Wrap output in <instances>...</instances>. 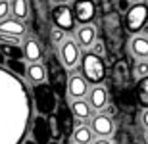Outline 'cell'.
<instances>
[{
  "instance_id": "obj_1",
  "label": "cell",
  "mask_w": 148,
  "mask_h": 144,
  "mask_svg": "<svg viewBox=\"0 0 148 144\" xmlns=\"http://www.w3.org/2000/svg\"><path fill=\"white\" fill-rule=\"evenodd\" d=\"M46 73H48V85L52 87V90L58 94V98H64L67 92V85H69L66 66L60 63L56 56H48L46 58Z\"/></svg>"
},
{
  "instance_id": "obj_2",
  "label": "cell",
  "mask_w": 148,
  "mask_h": 144,
  "mask_svg": "<svg viewBox=\"0 0 148 144\" xmlns=\"http://www.w3.org/2000/svg\"><path fill=\"white\" fill-rule=\"evenodd\" d=\"M81 71L83 77L92 85H102L106 79V63L102 56H96L94 52H87L81 58Z\"/></svg>"
},
{
  "instance_id": "obj_3",
  "label": "cell",
  "mask_w": 148,
  "mask_h": 144,
  "mask_svg": "<svg viewBox=\"0 0 148 144\" xmlns=\"http://www.w3.org/2000/svg\"><path fill=\"white\" fill-rule=\"evenodd\" d=\"M35 106H37V111L44 117H52L56 115V110H58V94H56L50 85H37L35 87Z\"/></svg>"
},
{
  "instance_id": "obj_4",
  "label": "cell",
  "mask_w": 148,
  "mask_h": 144,
  "mask_svg": "<svg viewBox=\"0 0 148 144\" xmlns=\"http://www.w3.org/2000/svg\"><path fill=\"white\" fill-rule=\"evenodd\" d=\"M146 21H148V4L140 2V4L129 6V10L125 12V27L129 33H138L146 25Z\"/></svg>"
},
{
  "instance_id": "obj_5",
  "label": "cell",
  "mask_w": 148,
  "mask_h": 144,
  "mask_svg": "<svg viewBox=\"0 0 148 144\" xmlns=\"http://www.w3.org/2000/svg\"><path fill=\"white\" fill-rule=\"evenodd\" d=\"M52 23L62 31H71L75 27V14L69 6H54L52 8Z\"/></svg>"
},
{
  "instance_id": "obj_6",
  "label": "cell",
  "mask_w": 148,
  "mask_h": 144,
  "mask_svg": "<svg viewBox=\"0 0 148 144\" xmlns=\"http://www.w3.org/2000/svg\"><path fill=\"white\" fill-rule=\"evenodd\" d=\"M81 46H79V42L73 39H67L64 44L60 46V60L62 63L67 67V69H73V67L79 63V60H81Z\"/></svg>"
},
{
  "instance_id": "obj_7",
  "label": "cell",
  "mask_w": 148,
  "mask_h": 144,
  "mask_svg": "<svg viewBox=\"0 0 148 144\" xmlns=\"http://www.w3.org/2000/svg\"><path fill=\"white\" fill-rule=\"evenodd\" d=\"M73 14H75V21L79 25H88L96 16V2L94 0H75Z\"/></svg>"
},
{
  "instance_id": "obj_8",
  "label": "cell",
  "mask_w": 148,
  "mask_h": 144,
  "mask_svg": "<svg viewBox=\"0 0 148 144\" xmlns=\"http://www.w3.org/2000/svg\"><path fill=\"white\" fill-rule=\"evenodd\" d=\"M33 136L37 144H50L52 142V125H50V119L44 115H37V119L33 121Z\"/></svg>"
},
{
  "instance_id": "obj_9",
  "label": "cell",
  "mask_w": 148,
  "mask_h": 144,
  "mask_svg": "<svg viewBox=\"0 0 148 144\" xmlns=\"http://www.w3.org/2000/svg\"><path fill=\"white\" fill-rule=\"evenodd\" d=\"M90 129L92 133L98 136V139H108L114 134V121L110 119V115H104V113H96L90 119Z\"/></svg>"
},
{
  "instance_id": "obj_10",
  "label": "cell",
  "mask_w": 148,
  "mask_h": 144,
  "mask_svg": "<svg viewBox=\"0 0 148 144\" xmlns=\"http://www.w3.org/2000/svg\"><path fill=\"white\" fill-rule=\"evenodd\" d=\"M88 85H87V79L81 77V75H71L69 77V85H67V92L73 100H79V98H85L88 96Z\"/></svg>"
},
{
  "instance_id": "obj_11",
  "label": "cell",
  "mask_w": 148,
  "mask_h": 144,
  "mask_svg": "<svg viewBox=\"0 0 148 144\" xmlns=\"http://www.w3.org/2000/svg\"><path fill=\"white\" fill-rule=\"evenodd\" d=\"M88 104L92 106V110L102 111L108 106V90L102 85H94L92 89L88 90Z\"/></svg>"
},
{
  "instance_id": "obj_12",
  "label": "cell",
  "mask_w": 148,
  "mask_h": 144,
  "mask_svg": "<svg viewBox=\"0 0 148 144\" xmlns=\"http://www.w3.org/2000/svg\"><path fill=\"white\" fill-rule=\"evenodd\" d=\"M75 40L83 48L94 46V42H96V27L90 25V23L88 25H79V29H77V33H75Z\"/></svg>"
},
{
  "instance_id": "obj_13",
  "label": "cell",
  "mask_w": 148,
  "mask_h": 144,
  "mask_svg": "<svg viewBox=\"0 0 148 144\" xmlns=\"http://www.w3.org/2000/svg\"><path fill=\"white\" fill-rule=\"evenodd\" d=\"M0 33L2 35H14V37H25L27 35V27L25 23L19 21V19H14V17H8L4 21H0Z\"/></svg>"
},
{
  "instance_id": "obj_14",
  "label": "cell",
  "mask_w": 148,
  "mask_h": 144,
  "mask_svg": "<svg viewBox=\"0 0 148 144\" xmlns=\"http://www.w3.org/2000/svg\"><path fill=\"white\" fill-rule=\"evenodd\" d=\"M23 50H25V58H27L31 63H38V60L42 58V44H40L37 39H33V37L25 39Z\"/></svg>"
},
{
  "instance_id": "obj_15",
  "label": "cell",
  "mask_w": 148,
  "mask_h": 144,
  "mask_svg": "<svg viewBox=\"0 0 148 144\" xmlns=\"http://www.w3.org/2000/svg\"><path fill=\"white\" fill-rule=\"evenodd\" d=\"M58 123H60V129H62V134L64 136H67V134H73V111L71 110H67L66 106H62L60 110H58Z\"/></svg>"
},
{
  "instance_id": "obj_16",
  "label": "cell",
  "mask_w": 148,
  "mask_h": 144,
  "mask_svg": "<svg viewBox=\"0 0 148 144\" xmlns=\"http://www.w3.org/2000/svg\"><path fill=\"white\" fill-rule=\"evenodd\" d=\"M71 111L75 119H92V106L88 104V100L85 98H79V100H73L71 102Z\"/></svg>"
},
{
  "instance_id": "obj_17",
  "label": "cell",
  "mask_w": 148,
  "mask_h": 144,
  "mask_svg": "<svg viewBox=\"0 0 148 144\" xmlns=\"http://www.w3.org/2000/svg\"><path fill=\"white\" fill-rule=\"evenodd\" d=\"M131 52L138 60H148V37H133L131 40Z\"/></svg>"
},
{
  "instance_id": "obj_18",
  "label": "cell",
  "mask_w": 148,
  "mask_h": 144,
  "mask_svg": "<svg viewBox=\"0 0 148 144\" xmlns=\"http://www.w3.org/2000/svg\"><path fill=\"white\" fill-rule=\"evenodd\" d=\"M27 79L37 87V85H42L44 79H48V73H46V67L40 66V63H29L27 66Z\"/></svg>"
},
{
  "instance_id": "obj_19",
  "label": "cell",
  "mask_w": 148,
  "mask_h": 144,
  "mask_svg": "<svg viewBox=\"0 0 148 144\" xmlns=\"http://www.w3.org/2000/svg\"><path fill=\"white\" fill-rule=\"evenodd\" d=\"M0 52L6 60H23L25 58V50L19 44H12V42H0Z\"/></svg>"
},
{
  "instance_id": "obj_20",
  "label": "cell",
  "mask_w": 148,
  "mask_h": 144,
  "mask_svg": "<svg viewBox=\"0 0 148 144\" xmlns=\"http://www.w3.org/2000/svg\"><path fill=\"white\" fill-rule=\"evenodd\" d=\"M12 17L14 19H19V21H25L31 14V8H29V0H12Z\"/></svg>"
},
{
  "instance_id": "obj_21",
  "label": "cell",
  "mask_w": 148,
  "mask_h": 144,
  "mask_svg": "<svg viewBox=\"0 0 148 144\" xmlns=\"http://www.w3.org/2000/svg\"><path fill=\"white\" fill-rule=\"evenodd\" d=\"M94 133L90 127H85V125H79V127H75V131H73L71 139H73V144H92L94 142Z\"/></svg>"
},
{
  "instance_id": "obj_22",
  "label": "cell",
  "mask_w": 148,
  "mask_h": 144,
  "mask_svg": "<svg viewBox=\"0 0 148 144\" xmlns=\"http://www.w3.org/2000/svg\"><path fill=\"white\" fill-rule=\"evenodd\" d=\"M137 100L144 110H148V77L140 79L137 85Z\"/></svg>"
},
{
  "instance_id": "obj_23",
  "label": "cell",
  "mask_w": 148,
  "mask_h": 144,
  "mask_svg": "<svg viewBox=\"0 0 148 144\" xmlns=\"http://www.w3.org/2000/svg\"><path fill=\"white\" fill-rule=\"evenodd\" d=\"M6 66L16 75H27V66L23 63V60H6Z\"/></svg>"
},
{
  "instance_id": "obj_24",
  "label": "cell",
  "mask_w": 148,
  "mask_h": 144,
  "mask_svg": "<svg viewBox=\"0 0 148 144\" xmlns=\"http://www.w3.org/2000/svg\"><path fill=\"white\" fill-rule=\"evenodd\" d=\"M66 31H62V29L58 27H52V31H50V42L54 46H62L64 42H66Z\"/></svg>"
},
{
  "instance_id": "obj_25",
  "label": "cell",
  "mask_w": 148,
  "mask_h": 144,
  "mask_svg": "<svg viewBox=\"0 0 148 144\" xmlns=\"http://www.w3.org/2000/svg\"><path fill=\"white\" fill-rule=\"evenodd\" d=\"M135 77L138 81L148 77V60H138L137 61V66H135Z\"/></svg>"
},
{
  "instance_id": "obj_26",
  "label": "cell",
  "mask_w": 148,
  "mask_h": 144,
  "mask_svg": "<svg viewBox=\"0 0 148 144\" xmlns=\"http://www.w3.org/2000/svg\"><path fill=\"white\" fill-rule=\"evenodd\" d=\"M10 16H12V4L8 0H2V2H0V21L8 19Z\"/></svg>"
},
{
  "instance_id": "obj_27",
  "label": "cell",
  "mask_w": 148,
  "mask_h": 144,
  "mask_svg": "<svg viewBox=\"0 0 148 144\" xmlns=\"http://www.w3.org/2000/svg\"><path fill=\"white\" fill-rule=\"evenodd\" d=\"M0 42H12V44H21V39H19V37H14V35H2V33H0Z\"/></svg>"
},
{
  "instance_id": "obj_28",
  "label": "cell",
  "mask_w": 148,
  "mask_h": 144,
  "mask_svg": "<svg viewBox=\"0 0 148 144\" xmlns=\"http://www.w3.org/2000/svg\"><path fill=\"white\" fill-rule=\"evenodd\" d=\"M92 48H94V54H96V56H104V42H102L100 39L94 42Z\"/></svg>"
},
{
  "instance_id": "obj_29",
  "label": "cell",
  "mask_w": 148,
  "mask_h": 144,
  "mask_svg": "<svg viewBox=\"0 0 148 144\" xmlns=\"http://www.w3.org/2000/svg\"><path fill=\"white\" fill-rule=\"evenodd\" d=\"M50 2H52L54 6H69L71 0H50Z\"/></svg>"
},
{
  "instance_id": "obj_30",
  "label": "cell",
  "mask_w": 148,
  "mask_h": 144,
  "mask_svg": "<svg viewBox=\"0 0 148 144\" xmlns=\"http://www.w3.org/2000/svg\"><path fill=\"white\" fill-rule=\"evenodd\" d=\"M140 121H143V125L148 129V110H144V111H143V119H140Z\"/></svg>"
},
{
  "instance_id": "obj_31",
  "label": "cell",
  "mask_w": 148,
  "mask_h": 144,
  "mask_svg": "<svg viewBox=\"0 0 148 144\" xmlns=\"http://www.w3.org/2000/svg\"><path fill=\"white\" fill-rule=\"evenodd\" d=\"M92 144H112V142H110V139H96Z\"/></svg>"
},
{
  "instance_id": "obj_32",
  "label": "cell",
  "mask_w": 148,
  "mask_h": 144,
  "mask_svg": "<svg viewBox=\"0 0 148 144\" xmlns=\"http://www.w3.org/2000/svg\"><path fill=\"white\" fill-rule=\"evenodd\" d=\"M127 2H129V4L133 6V4H140V2H143V0H127Z\"/></svg>"
},
{
  "instance_id": "obj_33",
  "label": "cell",
  "mask_w": 148,
  "mask_h": 144,
  "mask_svg": "<svg viewBox=\"0 0 148 144\" xmlns=\"http://www.w3.org/2000/svg\"><path fill=\"white\" fill-rule=\"evenodd\" d=\"M2 61H6V58L2 56V52H0V63H2Z\"/></svg>"
},
{
  "instance_id": "obj_34",
  "label": "cell",
  "mask_w": 148,
  "mask_h": 144,
  "mask_svg": "<svg viewBox=\"0 0 148 144\" xmlns=\"http://www.w3.org/2000/svg\"><path fill=\"white\" fill-rule=\"evenodd\" d=\"M25 144H37V142H35V140H29V142H25Z\"/></svg>"
},
{
  "instance_id": "obj_35",
  "label": "cell",
  "mask_w": 148,
  "mask_h": 144,
  "mask_svg": "<svg viewBox=\"0 0 148 144\" xmlns=\"http://www.w3.org/2000/svg\"><path fill=\"white\" fill-rule=\"evenodd\" d=\"M50 144H60V142H58V140H52V142H50Z\"/></svg>"
},
{
  "instance_id": "obj_36",
  "label": "cell",
  "mask_w": 148,
  "mask_h": 144,
  "mask_svg": "<svg viewBox=\"0 0 148 144\" xmlns=\"http://www.w3.org/2000/svg\"><path fill=\"white\" fill-rule=\"evenodd\" d=\"M146 140H148V134H146Z\"/></svg>"
},
{
  "instance_id": "obj_37",
  "label": "cell",
  "mask_w": 148,
  "mask_h": 144,
  "mask_svg": "<svg viewBox=\"0 0 148 144\" xmlns=\"http://www.w3.org/2000/svg\"><path fill=\"white\" fill-rule=\"evenodd\" d=\"M0 2H2V0H0Z\"/></svg>"
}]
</instances>
